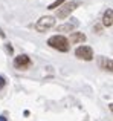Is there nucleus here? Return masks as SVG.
I'll use <instances>...</instances> for the list:
<instances>
[{"mask_svg":"<svg viewBox=\"0 0 113 121\" xmlns=\"http://www.w3.org/2000/svg\"><path fill=\"white\" fill-rule=\"evenodd\" d=\"M6 49H8L9 54H12V46H11V44H6Z\"/></svg>","mask_w":113,"mask_h":121,"instance_id":"12","label":"nucleus"},{"mask_svg":"<svg viewBox=\"0 0 113 121\" xmlns=\"http://www.w3.org/2000/svg\"><path fill=\"white\" fill-rule=\"evenodd\" d=\"M0 121H6V118L5 117H0Z\"/></svg>","mask_w":113,"mask_h":121,"instance_id":"14","label":"nucleus"},{"mask_svg":"<svg viewBox=\"0 0 113 121\" xmlns=\"http://www.w3.org/2000/svg\"><path fill=\"white\" fill-rule=\"evenodd\" d=\"M0 37H2V39H5V37H6V35H5V32H3L2 29H0Z\"/></svg>","mask_w":113,"mask_h":121,"instance_id":"13","label":"nucleus"},{"mask_svg":"<svg viewBox=\"0 0 113 121\" xmlns=\"http://www.w3.org/2000/svg\"><path fill=\"white\" fill-rule=\"evenodd\" d=\"M86 34H83V32H70V35H69V44H77V43H84L86 41Z\"/></svg>","mask_w":113,"mask_h":121,"instance_id":"7","label":"nucleus"},{"mask_svg":"<svg viewBox=\"0 0 113 121\" xmlns=\"http://www.w3.org/2000/svg\"><path fill=\"white\" fill-rule=\"evenodd\" d=\"M75 55L80 60H84V61H92L93 60V49L87 44H81L75 49Z\"/></svg>","mask_w":113,"mask_h":121,"instance_id":"4","label":"nucleus"},{"mask_svg":"<svg viewBox=\"0 0 113 121\" xmlns=\"http://www.w3.org/2000/svg\"><path fill=\"white\" fill-rule=\"evenodd\" d=\"M64 2H66V0H55L54 3H51V5L48 6V9H51V11H52V9H56V8H60Z\"/></svg>","mask_w":113,"mask_h":121,"instance_id":"10","label":"nucleus"},{"mask_svg":"<svg viewBox=\"0 0 113 121\" xmlns=\"http://www.w3.org/2000/svg\"><path fill=\"white\" fill-rule=\"evenodd\" d=\"M5 86H6V80H5V77H2V75H0V91H2Z\"/></svg>","mask_w":113,"mask_h":121,"instance_id":"11","label":"nucleus"},{"mask_svg":"<svg viewBox=\"0 0 113 121\" xmlns=\"http://www.w3.org/2000/svg\"><path fill=\"white\" fill-rule=\"evenodd\" d=\"M55 26V17H52V15H43V17H40L38 20H37L35 23V31H38V32H46L48 29H51V28Z\"/></svg>","mask_w":113,"mask_h":121,"instance_id":"3","label":"nucleus"},{"mask_svg":"<svg viewBox=\"0 0 113 121\" xmlns=\"http://www.w3.org/2000/svg\"><path fill=\"white\" fill-rule=\"evenodd\" d=\"M32 66V60L26 55V54H21V55L15 57L14 58V68L18 69V71H26Z\"/></svg>","mask_w":113,"mask_h":121,"instance_id":"5","label":"nucleus"},{"mask_svg":"<svg viewBox=\"0 0 113 121\" xmlns=\"http://www.w3.org/2000/svg\"><path fill=\"white\" fill-rule=\"evenodd\" d=\"M98 65L101 69H104V71L107 72H112L113 66H112V58H107V57H99L98 58Z\"/></svg>","mask_w":113,"mask_h":121,"instance_id":"8","label":"nucleus"},{"mask_svg":"<svg viewBox=\"0 0 113 121\" xmlns=\"http://www.w3.org/2000/svg\"><path fill=\"white\" fill-rule=\"evenodd\" d=\"M78 25H80V22H78L77 18H72V20H69V22H66V23L56 26V32H72Z\"/></svg>","mask_w":113,"mask_h":121,"instance_id":"6","label":"nucleus"},{"mask_svg":"<svg viewBox=\"0 0 113 121\" xmlns=\"http://www.w3.org/2000/svg\"><path fill=\"white\" fill-rule=\"evenodd\" d=\"M48 44L52 48V49H56V51H60V52H67V51L70 49V44H69V41H67V37L61 35V34H56V35L49 37Z\"/></svg>","mask_w":113,"mask_h":121,"instance_id":"2","label":"nucleus"},{"mask_svg":"<svg viewBox=\"0 0 113 121\" xmlns=\"http://www.w3.org/2000/svg\"><path fill=\"white\" fill-rule=\"evenodd\" d=\"M80 6H81V2H80V0H72V2H67V3L64 2L61 6H60V8H56L55 17L60 18V20H63V18H67L69 15H70L77 8H80Z\"/></svg>","mask_w":113,"mask_h":121,"instance_id":"1","label":"nucleus"},{"mask_svg":"<svg viewBox=\"0 0 113 121\" xmlns=\"http://www.w3.org/2000/svg\"><path fill=\"white\" fill-rule=\"evenodd\" d=\"M102 25H104L105 28H112V25H113V11L110 8H109L107 11L104 12V15H102Z\"/></svg>","mask_w":113,"mask_h":121,"instance_id":"9","label":"nucleus"}]
</instances>
